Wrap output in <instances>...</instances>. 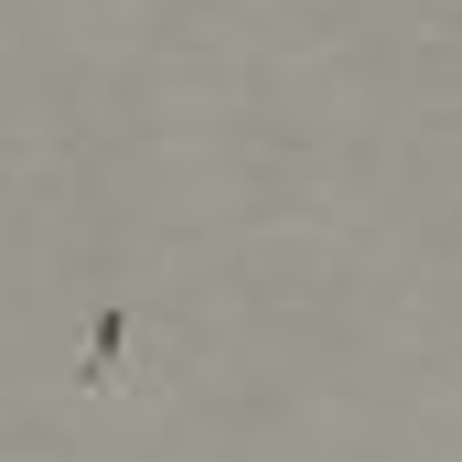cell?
Here are the masks:
<instances>
[{"label":"cell","mask_w":462,"mask_h":462,"mask_svg":"<svg viewBox=\"0 0 462 462\" xmlns=\"http://www.w3.org/2000/svg\"><path fill=\"white\" fill-rule=\"evenodd\" d=\"M129 345H140V301H129V291H97V312H87V345H76V387H87V398L140 387V376H129Z\"/></svg>","instance_id":"cell-1"}]
</instances>
